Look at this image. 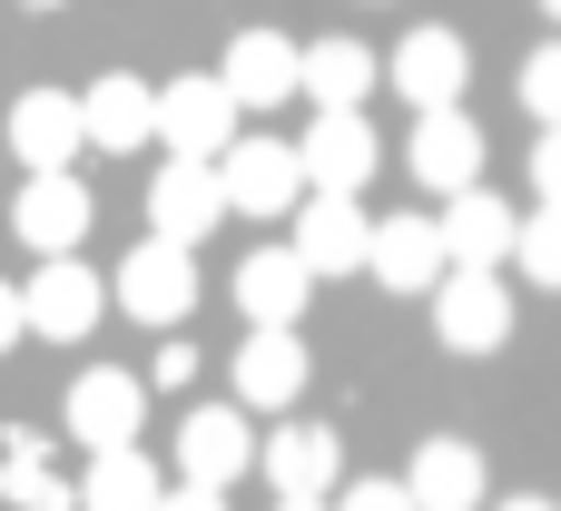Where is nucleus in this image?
Masks as SVG:
<instances>
[{
    "label": "nucleus",
    "mask_w": 561,
    "mask_h": 511,
    "mask_svg": "<svg viewBox=\"0 0 561 511\" xmlns=\"http://www.w3.org/2000/svg\"><path fill=\"white\" fill-rule=\"evenodd\" d=\"M108 295H118V305H128L138 325H158V335H178V315H197V256H187L178 236H138Z\"/></svg>",
    "instance_id": "1"
},
{
    "label": "nucleus",
    "mask_w": 561,
    "mask_h": 511,
    "mask_svg": "<svg viewBox=\"0 0 561 511\" xmlns=\"http://www.w3.org/2000/svg\"><path fill=\"white\" fill-rule=\"evenodd\" d=\"M217 177H227V207L237 217H296L316 197L306 187V148H286V138H237L217 158Z\"/></svg>",
    "instance_id": "2"
},
{
    "label": "nucleus",
    "mask_w": 561,
    "mask_h": 511,
    "mask_svg": "<svg viewBox=\"0 0 561 511\" xmlns=\"http://www.w3.org/2000/svg\"><path fill=\"white\" fill-rule=\"evenodd\" d=\"M158 138H168V158H227L237 148V89L217 69L168 79L158 89Z\"/></svg>",
    "instance_id": "3"
},
{
    "label": "nucleus",
    "mask_w": 561,
    "mask_h": 511,
    "mask_svg": "<svg viewBox=\"0 0 561 511\" xmlns=\"http://www.w3.org/2000/svg\"><path fill=\"white\" fill-rule=\"evenodd\" d=\"M138 433H148V384L118 374V364H89L69 384V443L79 453H128Z\"/></svg>",
    "instance_id": "4"
},
{
    "label": "nucleus",
    "mask_w": 561,
    "mask_h": 511,
    "mask_svg": "<svg viewBox=\"0 0 561 511\" xmlns=\"http://www.w3.org/2000/svg\"><path fill=\"white\" fill-rule=\"evenodd\" d=\"M286 246L316 266V286H335V276H365V266H375V217H365L355 197H325V187H316V197L296 207V236H286Z\"/></svg>",
    "instance_id": "5"
},
{
    "label": "nucleus",
    "mask_w": 561,
    "mask_h": 511,
    "mask_svg": "<svg viewBox=\"0 0 561 511\" xmlns=\"http://www.w3.org/2000/svg\"><path fill=\"white\" fill-rule=\"evenodd\" d=\"M434 335H444L454 355H493V345L513 335V286H503L493 266H454V276L434 286Z\"/></svg>",
    "instance_id": "6"
},
{
    "label": "nucleus",
    "mask_w": 561,
    "mask_h": 511,
    "mask_svg": "<svg viewBox=\"0 0 561 511\" xmlns=\"http://www.w3.org/2000/svg\"><path fill=\"white\" fill-rule=\"evenodd\" d=\"M79 148H89V108H79L69 89H20V98H10V158H20L30 177H59Z\"/></svg>",
    "instance_id": "7"
},
{
    "label": "nucleus",
    "mask_w": 561,
    "mask_h": 511,
    "mask_svg": "<svg viewBox=\"0 0 561 511\" xmlns=\"http://www.w3.org/2000/svg\"><path fill=\"white\" fill-rule=\"evenodd\" d=\"M296 148H306V187H325V197H365V177L385 167L365 108H316V128H306Z\"/></svg>",
    "instance_id": "8"
},
{
    "label": "nucleus",
    "mask_w": 561,
    "mask_h": 511,
    "mask_svg": "<svg viewBox=\"0 0 561 511\" xmlns=\"http://www.w3.org/2000/svg\"><path fill=\"white\" fill-rule=\"evenodd\" d=\"M217 217H227V177H217V158H168V167L148 177V236L197 246V236H217Z\"/></svg>",
    "instance_id": "9"
},
{
    "label": "nucleus",
    "mask_w": 561,
    "mask_h": 511,
    "mask_svg": "<svg viewBox=\"0 0 561 511\" xmlns=\"http://www.w3.org/2000/svg\"><path fill=\"white\" fill-rule=\"evenodd\" d=\"M385 295H434L454 276V246H444V217H375V266H365Z\"/></svg>",
    "instance_id": "10"
},
{
    "label": "nucleus",
    "mask_w": 561,
    "mask_h": 511,
    "mask_svg": "<svg viewBox=\"0 0 561 511\" xmlns=\"http://www.w3.org/2000/svg\"><path fill=\"white\" fill-rule=\"evenodd\" d=\"M217 79L237 89V108H276V98L306 89V49H296L286 30H237L227 59H217Z\"/></svg>",
    "instance_id": "11"
},
{
    "label": "nucleus",
    "mask_w": 561,
    "mask_h": 511,
    "mask_svg": "<svg viewBox=\"0 0 561 511\" xmlns=\"http://www.w3.org/2000/svg\"><path fill=\"white\" fill-rule=\"evenodd\" d=\"M385 79H394L414 108H463L473 49H463V30H404V49L385 59Z\"/></svg>",
    "instance_id": "12"
},
{
    "label": "nucleus",
    "mask_w": 561,
    "mask_h": 511,
    "mask_svg": "<svg viewBox=\"0 0 561 511\" xmlns=\"http://www.w3.org/2000/svg\"><path fill=\"white\" fill-rule=\"evenodd\" d=\"M20 295H30V335H49V345H79V335L99 325V305H108V286H99L79 256H39V276H30Z\"/></svg>",
    "instance_id": "13"
},
{
    "label": "nucleus",
    "mask_w": 561,
    "mask_h": 511,
    "mask_svg": "<svg viewBox=\"0 0 561 511\" xmlns=\"http://www.w3.org/2000/svg\"><path fill=\"white\" fill-rule=\"evenodd\" d=\"M306 345H296V325H247V345H237V394H247V414H296V394H306Z\"/></svg>",
    "instance_id": "14"
},
{
    "label": "nucleus",
    "mask_w": 561,
    "mask_h": 511,
    "mask_svg": "<svg viewBox=\"0 0 561 511\" xmlns=\"http://www.w3.org/2000/svg\"><path fill=\"white\" fill-rule=\"evenodd\" d=\"M256 473L276 483V502H325L335 473H345V443H335L325 423H276L266 453H256Z\"/></svg>",
    "instance_id": "15"
},
{
    "label": "nucleus",
    "mask_w": 561,
    "mask_h": 511,
    "mask_svg": "<svg viewBox=\"0 0 561 511\" xmlns=\"http://www.w3.org/2000/svg\"><path fill=\"white\" fill-rule=\"evenodd\" d=\"M404 167L424 177V187H483V128L463 118V108H424L414 118V138H404Z\"/></svg>",
    "instance_id": "16"
},
{
    "label": "nucleus",
    "mask_w": 561,
    "mask_h": 511,
    "mask_svg": "<svg viewBox=\"0 0 561 511\" xmlns=\"http://www.w3.org/2000/svg\"><path fill=\"white\" fill-rule=\"evenodd\" d=\"M89 217H99V207H89V187L59 167V177H30V187H20V207H10V236H20V246H39V256H79Z\"/></svg>",
    "instance_id": "17"
},
{
    "label": "nucleus",
    "mask_w": 561,
    "mask_h": 511,
    "mask_svg": "<svg viewBox=\"0 0 561 511\" xmlns=\"http://www.w3.org/2000/svg\"><path fill=\"white\" fill-rule=\"evenodd\" d=\"M256 453H266V443H247V414H237V404H197V414L178 423V473H187V483H217V492H227Z\"/></svg>",
    "instance_id": "18"
},
{
    "label": "nucleus",
    "mask_w": 561,
    "mask_h": 511,
    "mask_svg": "<svg viewBox=\"0 0 561 511\" xmlns=\"http://www.w3.org/2000/svg\"><path fill=\"white\" fill-rule=\"evenodd\" d=\"M89 148H108V158H128V148H148L158 138V89L138 79V69H108V79H89Z\"/></svg>",
    "instance_id": "19"
},
{
    "label": "nucleus",
    "mask_w": 561,
    "mask_h": 511,
    "mask_svg": "<svg viewBox=\"0 0 561 511\" xmlns=\"http://www.w3.org/2000/svg\"><path fill=\"white\" fill-rule=\"evenodd\" d=\"M306 295H316V266H306L296 246H256V256L237 266V315H247V325H296Z\"/></svg>",
    "instance_id": "20"
},
{
    "label": "nucleus",
    "mask_w": 561,
    "mask_h": 511,
    "mask_svg": "<svg viewBox=\"0 0 561 511\" xmlns=\"http://www.w3.org/2000/svg\"><path fill=\"white\" fill-rule=\"evenodd\" d=\"M444 246H454V266H503V256L523 246V217H513L493 187H454V197H444Z\"/></svg>",
    "instance_id": "21"
},
{
    "label": "nucleus",
    "mask_w": 561,
    "mask_h": 511,
    "mask_svg": "<svg viewBox=\"0 0 561 511\" xmlns=\"http://www.w3.org/2000/svg\"><path fill=\"white\" fill-rule=\"evenodd\" d=\"M404 492H414V511H483V453L454 443V433H434L404 463Z\"/></svg>",
    "instance_id": "22"
},
{
    "label": "nucleus",
    "mask_w": 561,
    "mask_h": 511,
    "mask_svg": "<svg viewBox=\"0 0 561 511\" xmlns=\"http://www.w3.org/2000/svg\"><path fill=\"white\" fill-rule=\"evenodd\" d=\"M168 502V483H158V463L128 443V453H89V473H79V511H158Z\"/></svg>",
    "instance_id": "23"
},
{
    "label": "nucleus",
    "mask_w": 561,
    "mask_h": 511,
    "mask_svg": "<svg viewBox=\"0 0 561 511\" xmlns=\"http://www.w3.org/2000/svg\"><path fill=\"white\" fill-rule=\"evenodd\" d=\"M375 79H385V59H375L365 39H316V49H306V98H316V108H365Z\"/></svg>",
    "instance_id": "24"
},
{
    "label": "nucleus",
    "mask_w": 561,
    "mask_h": 511,
    "mask_svg": "<svg viewBox=\"0 0 561 511\" xmlns=\"http://www.w3.org/2000/svg\"><path fill=\"white\" fill-rule=\"evenodd\" d=\"M0 483H10L20 511H79V483L49 473V443L39 433H0Z\"/></svg>",
    "instance_id": "25"
},
{
    "label": "nucleus",
    "mask_w": 561,
    "mask_h": 511,
    "mask_svg": "<svg viewBox=\"0 0 561 511\" xmlns=\"http://www.w3.org/2000/svg\"><path fill=\"white\" fill-rule=\"evenodd\" d=\"M513 266H523L533 286H552V295H561V207L523 217V246H513Z\"/></svg>",
    "instance_id": "26"
},
{
    "label": "nucleus",
    "mask_w": 561,
    "mask_h": 511,
    "mask_svg": "<svg viewBox=\"0 0 561 511\" xmlns=\"http://www.w3.org/2000/svg\"><path fill=\"white\" fill-rule=\"evenodd\" d=\"M523 108H533L542 128H561V30L533 49V59H523Z\"/></svg>",
    "instance_id": "27"
},
{
    "label": "nucleus",
    "mask_w": 561,
    "mask_h": 511,
    "mask_svg": "<svg viewBox=\"0 0 561 511\" xmlns=\"http://www.w3.org/2000/svg\"><path fill=\"white\" fill-rule=\"evenodd\" d=\"M158 394H178V384H197V345L187 335H158V374H148Z\"/></svg>",
    "instance_id": "28"
},
{
    "label": "nucleus",
    "mask_w": 561,
    "mask_h": 511,
    "mask_svg": "<svg viewBox=\"0 0 561 511\" xmlns=\"http://www.w3.org/2000/svg\"><path fill=\"white\" fill-rule=\"evenodd\" d=\"M533 187H542V207H561V128L533 138Z\"/></svg>",
    "instance_id": "29"
},
{
    "label": "nucleus",
    "mask_w": 561,
    "mask_h": 511,
    "mask_svg": "<svg viewBox=\"0 0 561 511\" xmlns=\"http://www.w3.org/2000/svg\"><path fill=\"white\" fill-rule=\"evenodd\" d=\"M335 511H414V492H404V483H355Z\"/></svg>",
    "instance_id": "30"
},
{
    "label": "nucleus",
    "mask_w": 561,
    "mask_h": 511,
    "mask_svg": "<svg viewBox=\"0 0 561 511\" xmlns=\"http://www.w3.org/2000/svg\"><path fill=\"white\" fill-rule=\"evenodd\" d=\"M20 335H30V295H20V286H0V355H10Z\"/></svg>",
    "instance_id": "31"
},
{
    "label": "nucleus",
    "mask_w": 561,
    "mask_h": 511,
    "mask_svg": "<svg viewBox=\"0 0 561 511\" xmlns=\"http://www.w3.org/2000/svg\"><path fill=\"white\" fill-rule=\"evenodd\" d=\"M158 511H227V492H217V483H178Z\"/></svg>",
    "instance_id": "32"
},
{
    "label": "nucleus",
    "mask_w": 561,
    "mask_h": 511,
    "mask_svg": "<svg viewBox=\"0 0 561 511\" xmlns=\"http://www.w3.org/2000/svg\"><path fill=\"white\" fill-rule=\"evenodd\" d=\"M493 511H561V502H542V492H513V502H493Z\"/></svg>",
    "instance_id": "33"
},
{
    "label": "nucleus",
    "mask_w": 561,
    "mask_h": 511,
    "mask_svg": "<svg viewBox=\"0 0 561 511\" xmlns=\"http://www.w3.org/2000/svg\"><path fill=\"white\" fill-rule=\"evenodd\" d=\"M542 20H552V30H561V0H542Z\"/></svg>",
    "instance_id": "34"
},
{
    "label": "nucleus",
    "mask_w": 561,
    "mask_h": 511,
    "mask_svg": "<svg viewBox=\"0 0 561 511\" xmlns=\"http://www.w3.org/2000/svg\"><path fill=\"white\" fill-rule=\"evenodd\" d=\"M276 511H325V502H276Z\"/></svg>",
    "instance_id": "35"
},
{
    "label": "nucleus",
    "mask_w": 561,
    "mask_h": 511,
    "mask_svg": "<svg viewBox=\"0 0 561 511\" xmlns=\"http://www.w3.org/2000/svg\"><path fill=\"white\" fill-rule=\"evenodd\" d=\"M20 10H59V0H20Z\"/></svg>",
    "instance_id": "36"
},
{
    "label": "nucleus",
    "mask_w": 561,
    "mask_h": 511,
    "mask_svg": "<svg viewBox=\"0 0 561 511\" xmlns=\"http://www.w3.org/2000/svg\"><path fill=\"white\" fill-rule=\"evenodd\" d=\"M0 492H10V483H0Z\"/></svg>",
    "instance_id": "37"
}]
</instances>
